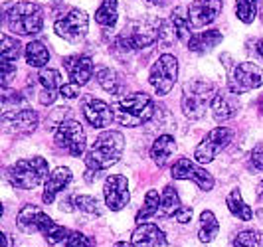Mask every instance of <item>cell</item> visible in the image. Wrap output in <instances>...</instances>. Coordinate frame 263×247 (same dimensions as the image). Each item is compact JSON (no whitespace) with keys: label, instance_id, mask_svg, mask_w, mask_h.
<instances>
[{"label":"cell","instance_id":"cell-15","mask_svg":"<svg viewBox=\"0 0 263 247\" xmlns=\"http://www.w3.org/2000/svg\"><path fill=\"white\" fill-rule=\"evenodd\" d=\"M16 223H18V230L24 234H44L53 223V220L36 206H26L18 212Z\"/></svg>","mask_w":263,"mask_h":247},{"label":"cell","instance_id":"cell-13","mask_svg":"<svg viewBox=\"0 0 263 247\" xmlns=\"http://www.w3.org/2000/svg\"><path fill=\"white\" fill-rule=\"evenodd\" d=\"M2 127L8 132L16 135H30L38 127V113L32 109H16V111H6L2 115Z\"/></svg>","mask_w":263,"mask_h":247},{"label":"cell","instance_id":"cell-27","mask_svg":"<svg viewBox=\"0 0 263 247\" xmlns=\"http://www.w3.org/2000/svg\"><path fill=\"white\" fill-rule=\"evenodd\" d=\"M171 26L174 36L178 40H190V18H188V10H184L182 6L174 8V12L171 14Z\"/></svg>","mask_w":263,"mask_h":247},{"label":"cell","instance_id":"cell-29","mask_svg":"<svg viewBox=\"0 0 263 247\" xmlns=\"http://www.w3.org/2000/svg\"><path fill=\"white\" fill-rule=\"evenodd\" d=\"M226 204H228L230 212H232L236 218H239V220L250 221L251 218H253V210L243 202V198H241V192H239V190H232V192L228 194Z\"/></svg>","mask_w":263,"mask_h":247},{"label":"cell","instance_id":"cell-37","mask_svg":"<svg viewBox=\"0 0 263 247\" xmlns=\"http://www.w3.org/2000/svg\"><path fill=\"white\" fill-rule=\"evenodd\" d=\"M64 247H93V241L87 235L79 234V232H71L69 237L66 239Z\"/></svg>","mask_w":263,"mask_h":247},{"label":"cell","instance_id":"cell-2","mask_svg":"<svg viewBox=\"0 0 263 247\" xmlns=\"http://www.w3.org/2000/svg\"><path fill=\"white\" fill-rule=\"evenodd\" d=\"M155 111H157V107L146 93L125 95L123 99H119L117 103L113 105L115 121L123 127H141L143 123L155 117Z\"/></svg>","mask_w":263,"mask_h":247},{"label":"cell","instance_id":"cell-6","mask_svg":"<svg viewBox=\"0 0 263 247\" xmlns=\"http://www.w3.org/2000/svg\"><path fill=\"white\" fill-rule=\"evenodd\" d=\"M162 22L160 20H151V22H141V24H133L131 28H127L123 34H119L117 46L125 52L131 50H143L148 48L157 42L162 34Z\"/></svg>","mask_w":263,"mask_h":247},{"label":"cell","instance_id":"cell-26","mask_svg":"<svg viewBox=\"0 0 263 247\" xmlns=\"http://www.w3.org/2000/svg\"><path fill=\"white\" fill-rule=\"evenodd\" d=\"M97 81H99V85H101L107 93H111V95H121V93L125 91V85H123V81L119 78V73L113 71V69H109V67L97 69Z\"/></svg>","mask_w":263,"mask_h":247},{"label":"cell","instance_id":"cell-11","mask_svg":"<svg viewBox=\"0 0 263 247\" xmlns=\"http://www.w3.org/2000/svg\"><path fill=\"white\" fill-rule=\"evenodd\" d=\"M232 139H234V130L232 129H226V127L212 129L202 139V143L196 146L194 158H196L200 164H208V162H212L216 156L224 150L228 144L232 143Z\"/></svg>","mask_w":263,"mask_h":247},{"label":"cell","instance_id":"cell-35","mask_svg":"<svg viewBox=\"0 0 263 247\" xmlns=\"http://www.w3.org/2000/svg\"><path fill=\"white\" fill-rule=\"evenodd\" d=\"M234 247H263V234L255 230L239 232L234 239Z\"/></svg>","mask_w":263,"mask_h":247},{"label":"cell","instance_id":"cell-36","mask_svg":"<svg viewBox=\"0 0 263 247\" xmlns=\"http://www.w3.org/2000/svg\"><path fill=\"white\" fill-rule=\"evenodd\" d=\"M71 204H73V208L81 210V212L99 214V202H97V198H93V196H87V194L73 196V198H71Z\"/></svg>","mask_w":263,"mask_h":247},{"label":"cell","instance_id":"cell-30","mask_svg":"<svg viewBox=\"0 0 263 247\" xmlns=\"http://www.w3.org/2000/svg\"><path fill=\"white\" fill-rule=\"evenodd\" d=\"M180 208H182V206H180V198L176 194V190H174L172 186H166L164 192H162V202H160V212H158V216H160V218H171V216H176Z\"/></svg>","mask_w":263,"mask_h":247},{"label":"cell","instance_id":"cell-24","mask_svg":"<svg viewBox=\"0 0 263 247\" xmlns=\"http://www.w3.org/2000/svg\"><path fill=\"white\" fill-rule=\"evenodd\" d=\"M174 150H176L174 137L172 135H160L151 146V156H153V160L157 162L158 166H164L171 160V156L174 155Z\"/></svg>","mask_w":263,"mask_h":247},{"label":"cell","instance_id":"cell-4","mask_svg":"<svg viewBox=\"0 0 263 247\" xmlns=\"http://www.w3.org/2000/svg\"><path fill=\"white\" fill-rule=\"evenodd\" d=\"M216 87L206 79H192L182 91V111L188 119H202L216 97Z\"/></svg>","mask_w":263,"mask_h":247},{"label":"cell","instance_id":"cell-10","mask_svg":"<svg viewBox=\"0 0 263 247\" xmlns=\"http://www.w3.org/2000/svg\"><path fill=\"white\" fill-rule=\"evenodd\" d=\"M87 28H89V16L85 10H79V8H71L64 18L55 20V24H53L55 34L71 44H78L85 38Z\"/></svg>","mask_w":263,"mask_h":247},{"label":"cell","instance_id":"cell-22","mask_svg":"<svg viewBox=\"0 0 263 247\" xmlns=\"http://www.w3.org/2000/svg\"><path fill=\"white\" fill-rule=\"evenodd\" d=\"M212 113L218 121H228L237 113L236 95L232 91H218L212 101Z\"/></svg>","mask_w":263,"mask_h":247},{"label":"cell","instance_id":"cell-20","mask_svg":"<svg viewBox=\"0 0 263 247\" xmlns=\"http://www.w3.org/2000/svg\"><path fill=\"white\" fill-rule=\"evenodd\" d=\"M38 81L42 85V93H40V103L42 105H52L58 97V93L62 89V73L58 69H42L38 75Z\"/></svg>","mask_w":263,"mask_h":247},{"label":"cell","instance_id":"cell-3","mask_svg":"<svg viewBox=\"0 0 263 247\" xmlns=\"http://www.w3.org/2000/svg\"><path fill=\"white\" fill-rule=\"evenodd\" d=\"M6 24L18 36H36L44 26V10L34 2H16L6 10Z\"/></svg>","mask_w":263,"mask_h":247},{"label":"cell","instance_id":"cell-23","mask_svg":"<svg viewBox=\"0 0 263 247\" xmlns=\"http://www.w3.org/2000/svg\"><path fill=\"white\" fill-rule=\"evenodd\" d=\"M222 42V32L218 30H206L202 34H194L188 40V50L194 53H206L210 52L212 48H216Z\"/></svg>","mask_w":263,"mask_h":247},{"label":"cell","instance_id":"cell-44","mask_svg":"<svg viewBox=\"0 0 263 247\" xmlns=\"http://www.w3.org/2000/svg\"><path fill=\"white\" fill-rule=\"evenodd\" d=\"M146 2H151V4H164V0H146Z\"/></svg>","mask_w":263,"mask_h":247},{"label":"cell","instance_id":"cell-19","mask_svg":"<svg viewBox=\"0 0 263 247\" xmlns=\"http://www.w3.org/2000/svg\"><path fill=\"white\" fill-rule=\"evenodd\" d=\"M131 243L135 247H166V235L157 223H141L133 232Z\"/></svg>","mask_w":263,"mask_h":247},{"label":"cell","instance_id":"cell-28","mask_svg":"<svg viewBox=\"0 0 263 247\" xmlns=\"http://www.w3.org/2000/svg\"><path fill=\"white\" fill-rule=\"evenodd\" d=\"M24 53H26L28 65H32V67H44L50 62V52H48V48L40 40H32L26 46Z\"/></svg>","mask_w":263,"mask_h":247},{"label":"cell","instance_id":"cell-7","mask_svg":"<svg viewBox=\"0 0 263 247\" xmlns=\"http://www.w3.org/2000/svg\"><path fill=\"white\" fill-rule=\"evenodd\" d=\"M263 85V69L259 65L243 62L232 67L230 75H228V89L234 95H241L251 89H257Z\"/></svg>","mask_w":263,"mask_h":247},{"label":"cell","instance_id":"cell-38","mask_svg":"<svg viewBox=\"0 0 263 247\" xmlns=\"http://www.w3.org/2000/svg\"><path fill=\"white\" fill-rule=\"evenodd\" d=\"M251 164L255 166V170H263V143L251 150Z\"/></svg>","mask_w":263,"mask_h":247},{"label":"cell","instance_id":"cell-33","mask_svg":"<svg viewBox=\"0 0 263 247\" xmlns=\"http://www.w3.org/2000/svg\"><path fill=\"white\" fill-rule=\"evenodd\" d=\"M20 58V42L12 36H2V46H0V60L2 64L16 65Z\"/></svg>","mask_w":263,"mask_h":247},{"label":"cell","instance_id":"cell-34","mask_svg":"<svg viewBox=\"0 0 263 247\" xmlns=\"http://www.w3.org/2000/svg\"><path fill=\"white\" fill-rule=\"evenodd\" d=\"M236 14L243 24H251L257 14V0H236Z\"/></svg>","mask_w":263,"mask_h":247},{"label":"cell","instance_id":"cell-41","mask_svg":"<svg viewBox=\"0 0 263 247\" xmlns=\"http://www.w3.org/2000/svg\"><path fill=\"white\" fill-rule=\"evenodd\" d=\"M257 198L263 202V180L259 182V186H257Z\"/></svg>","mask_w":263,"mask_h":247},{"label":"cell","instance_id":"cell-39","mask_svg":"<svg viewBox=\"0 0 263 247\" xmlns=\"http://www.w3.org/2000/svg\"><path fill=\"white\" fill-rule=\"evenodd\" d=\"M60 95L66 97V99H76V97H79V85H76V83H64L62 89H60Z\"/></svg>","mask_w":263,"mask_h":247},{"label":"cell","instance_id":"cell-1","mask_svg":"<svg viewBox=\"0 0 263 247\" xmlns=\"http://www.w3.org/2000/svg\"><path fill=\"white\" fill-rule=\"evenodd\" d=\"M125 148V137L119 130H105L101 132L91 148L85 155V166H87V182H93V176L97 178V172L113 166L123 156Z\"/></svg>","mask_w":263,"mask_h":247},{"label":"cell","instance_id":"cell-12","mask_svg":"<svg viewBox=\"0 0 263 247\" xmlns=\"http://www.w3.org/2000/svg\"><path fill=\"white\" fill-rule=\"evenodd\" d=\"M171 172H172V178H176V180H192V182H196L198 188L204 190V192H210L212 188H214V178H212L210 172L200 168L198 164H194V162L188 160V158H178V160L172 164Z\"/></svg>","mask_w":263,"mask_h":247},{"label":"cell","instance_id":"cell-5","mask_svg":"<svg viewBox=\"0 0 263 247\" xmlns=\"http://www.w3.org/2000/svg\"><path fill=\"white\" fill-rule=\"evenodd\" d=\"M8 180L12 186L22 188V190H32L44 180H48V160L42 156L26 158L14 162L8 170Z\"/></svg>","mask_w":263,"mask_h":247},{"label":"cell","instance_id":"cell-31","mask_svg":"<svg viewBox=\"0 0 263 247\" xmlns=\"http://www.w3.org/2000/svg\"><path fill=\"white\" fill-rule=\"evenodd\" d=\"M160 202H162V194H158L157 190H148L145 196V204H143V208L139 210V214H137V221H143L145 223L146 218L158 216Z\"/></svg>","mask_w":263,"mask_h":247},{"label":"cell","instance_id":"cell-32","mask_svg":"<svg viewBox=\"0 0 263 247\" xmlns=\"http://www.w3.org/2000/svg\"><path fill=\"white\" fill-rule=\"evenodd\" d=\"M95 22L101 26H115L117 22V0H103L95 12Z\"/></svg>","mask_w":263,"mask_h":247},{"label":"cell","instance_id":"cell-8","mask_svg":"<svg viewBox=\"0 0 263 247\" xmlns=\"http://www.w3.org/2000/svg\"><path fill=\"white\" fill-rule=\"evenodd\" d=\"M178 79V60L172 53H162L151 67L148 81L158 95H166Z\"/></svg>","mask_w":263,"mask_h":247},{"label":"cell","instance_id":"cell-14","mask_svg":"<svg viewBox=\"0 0 263 247\" xmlns=\"http://www.w3.org/2000/svg\"><path fill=\"white\" fill-rule=\"evenodd\" d=\"M103 194H105V204L109 210L119 212L129 204V182L125 176L113 174L107 176L105 186H103Z\"/></svg>","mask_w":263,"mask_h":247},{"label":"cell","instance_id":"cell-25","mask_svg":"<svg viewBox=\"0 0 263 247\" xmlns=\"http://www.w3.org/2000/svg\"><path fill=\"white\" fill-rule=\"evenodd\" d=\"M220 232V223L216 220L214 212L210 210H204L202 216H200V230H198V239L202 243H210L216 239V235Z\"/></svg>","mask_w":263,"mask_h":247},{"label":"cell","instance_id":"cell-17","mask_svg":"<svg viewBox=\"0 0 263 247\" xmlns=\"http://www.w3.org/2000/svg\"><path fill=\"white\" fill-rule=\"evenodd\" d=\"M222 12V0H196L188 8V18L192 28H204L212 24Z\"/></svg>","mask_w":263,"mask_h":247},{"label":"cell","instance_id":"cell-43","mask_svg":"<svg viewBox=\"0 0 263 247\" xmlns=\"http://www.w3.org/2000/svg\"><path fill=\"white\" fill-rule=\"evenodd\" d=\"M113 247H131V243H127V241H117Z\"/></svg>","mask_w":263,"mask_h":247},{"label":"cell","instance_id":"cell-9","mask_svg":"<svg viewBox=\"0 0 263 247\" xmlns=\"http://www.w3.org/2000/svg\"><path fill=\"white\" fill-rule=\"evenodd\" d=\"M53 141H55V144L62 150H66L67 155L71 156H81L85 153V130L73 119L62 121L58 125L55 135H53Z\"/></svg>","mask_w":263,"mask_h":247},{"label":"cell","instance_id":"cell-18","mask_svg":"<svg viewBox=\"0 0 263 247\" xmlns=\"http://www.w3.org/2000/svg\"><path fill=\"white\" fill-rule=\"evenodd\" d=\"M64 65L69 75V83L85 85L93 75V60L89 55H69L64 60Z\"/></svg>","mask_w":263,"mask_h":247},{"label":"cell","instance_id":"cell-16","mask_svg":"<svg viewBox=\"0 0 263 247\" xmlns=\"http://www.w3.org/2000/svg\"><path fill=\"white\" fill-rule=\"evenodd\" d=\"M81 111H83V117L87 119V123L95 129H105L115 119L113 107H109L105 101L95 99V97H85L81 103Z\"/></svg>","mask_w":263,"mask_h":247},{"label":"cell","instance_id":"cell-42","mask_svg":"<svg viewBox=\"0 0 263 247\" xmlns=\"http://www.w3.org/2000/svg\"><path fill=\"white\" fill-rule=\"evenodd\" d=\"M257 52H259V55L263 58V40H259V42H257Z\"/></svg>","mask_w":263,"mask_h":247},{"label":"cell","instance_id":"cell-40","mask_svg":"<svg viewBox=\"0 0 263 247\" xmlns=\"http://www.w3.org/2000/svg\"><path fill=\"white\" fill-rule=\"evenodd\" d=\"M174 218H176L178 223H188V221L192 220V208H184V206H182V208L178 210V214H176Z\"/></svg>","mask_w":263,"mask_h":247},{"label":"cell","instance_id":"cell-21","mask_svg":"<svg viewBox=\"0 0 263 247\" xmlns=\"http://www.w3.org/2000/svg\"><path fill=\"white\" fill-rule=\"evenodd\" d=\"M69 182H71V170L67 168V166H58V168L48 176V180H46L44 196H42L44 204H52L55 194L62 192Z\"/></svg>","mask_w":263,"mask_h":247}]
</instances>
